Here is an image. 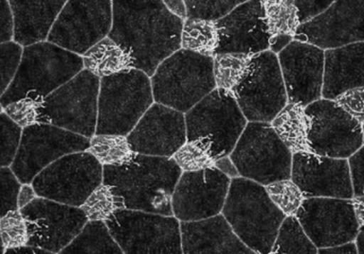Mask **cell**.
Here are the masks:
<instances>
[{"label":"cell","instance_id":"cell-20","mask_svg":"<svg viewBox=\"0 0 364 254\" xmlns=\"http://www.w3.org/2000/svg\"><path fill=\"white\" fill-rule=\"evenodd\" d=\"M294 40L331 49L364 40V0H335L322 14L301 23Z\"/></svg>","mask_w":364,"mask_h":254},{"label":"cell","instance_id":"cell-53","mask_svg":"<svg viewBox=\"0 0 364 254\" xmlns=\"http://www.w3.org/2000/svg\"><path fill=\"white\" fill-rule=\"evenodd\" d=\"M4 253H17V254H48L47 250L38 248V247L30 246V245H23V246L15 247V248H9L4 250Z\"/></svg>","mask_w":364,"mask_h":254},{"label":"cell","instance_id":"cell-46","mask_svg":"<svg viewBox=\"0 0 364 254\" xmlns=\"http://www.w3.org/2000/svg\"><path fill=\"white\" fill-rule=\"evenodd\" d=\"M348 160L354 196L364 195V144Z\"/></svg>","mask_w":364,"mask_h":254},{"label":"cell","instance_id":"cell-55","mask_svg":"<svg viewBox=\"0 0 364 254\" xmlns=\"http://www.w3.org/2000/svg\"><path fill=\"white\" fill-rule=\"evenodd\" d=\"M1 253H4V245H2L1 238H0V254Z\"/></svg>","mask_w":364,"mask_h":254},{"label":"cell","instance_id":"cell-15","mask_svg":"<svg viewBox=\"0 0 364 254\" xmlns=\"http://www.w3.org/2000/svg\"><path fill=\"white\" fill-rule=\"evenodd\" d=\"M310 151L326 157L348 159L364 144L363 123L335 100L321 98L308 104Z\"/></svg>","mask_w":364,"mask_h":254},{"label":"cell","instance_id":"cell-27","mask_svg":"<svg viewBox=\"0 0 364 254\" xmlns=\"http://www.w3.org/2000/svg\"><path fill=\"white\" fill-rule=\"evenodd\" d=\"M269 30V50L278 55L294 40L299 23L294 0H262Z\"/></svg>","mask_w":364,"mask_h":254},{"label":"cell","instance_id":"cell-1","mask_svg":"<svg viewBox=\"0 0 364 254\" xmlns=\"http://www.w3.org/2000/svg\"><path fill=\"white\" fill-rule=\"evenodd\" d=\"M109 38L134 59V68L153 76L158 65L181 48L183 19L162 0H112Z\"/></svg>","mask_w":364,"mask_h":254},{"label":"cell","instance_id":"cell-41","mask_svg":"<svg viewBox=\"0 0 364 254\" xmlns=\"http://www.w3.org/2000/svg\"><path fill=\"white\" fill-rule=\"evenodd\" d=\"M23 49L21 45L15 40L0 44V97L4 95L16 74Z\"/></svg>","mask_w":364,"mask_h":254},{"label":"cell","instance_id":"cell-17","mask_svg":"<svg viewBox=\"0 0 364 254\" xmlns=\"http://www.w3.org/2000/svg\"><path fill=\"white\" fill-rule=\"evenodd\" d=\"M295 216L318 249L354 242L358 234L352 199L305 198Z\"/></svg>","mask_w":364,"mask_h":254},{"label":"cell","instance_id":"cell-40","mask_svg":"<svg viewBox=\"0 0 364 254\" xmlns=\"http://www.w3.org/2000/svg\"><path fill=\"white\" fill-rule=\"evenodd\" d=\"M0 238L4 250L27 244V223L18 209L0 217Z\"/></svg>","mask_w":364,"mask_h":254},{"label":"cell","instance_id":"cell-18","mask_svg":"<svg viewBox=\"0 0 364 254\" xmlns=\"http://www.w3.org/2000/svg\"><path fill=\"white\" fill-rule=\"evenodd\" d=\"M230 182L231 179L216 167L182 172L173 194L174 216L191 221L220 214Z\"/></svg>","mask_w":364,"mask_h":254},{"label":"cell","instance_id":"cell-19","mask_svg":"<svg viewBox=\"0 0 364 254\" xmlns=\"http://www.w3.org/2000/svg\"><path fill=\"white\" fill-rule=\"evenodd\" d=\"M277 55L288 102L307 106L323 97L324 49L310 43L293 40Z\"/></svg>","mask_w":364,"mask_h":254},{"label":"cell","instance_id":"cell-45","mask_svg":"<svg viewBox=\"0 0 364 254\" xmlns=\"http://www.w3.org/2000/svg\"><path fill=\"white\" fill-rule=\"evenodd\" d=\"M335 0H294L299 23L311 21L326 11Z\"/></svg>","mask_w":364,"mask_h":254},{"label":"cell","instance_id":"cell-52","mask_svg":"<svg viewBox=\"0 0 364 254\" xmlns=\"http://www.w3.org/2000/svg\"><path fill=\"white\" fill-rule=\"evenodd\" d=\"M352 204L359 227H364V195L354 196Z\"/></svg>","mask_w":364,"mask_h":254},{"label":"cell","instance_id":"cell-12","mask_svg":"<svg viewBox=\"0 0 364 254\" xmlns=\"http://www.w3.org/2000/svg\"><path fill=\"white\" fill-rule=\"evenodd\" d=\"M90 138L57 126L36 123L23 128L11 170L21 184H31L36 175L64 155L89 148Z\"/></svg>","mask_w":364,"mask_h":254},{"label":"cell","instance_id":"cell-16","mask_svg":"<svg viewBox=\"0 0 364 254\" xmlns=\"http://www.w3.org/2000/svg\"><path fill=\"white\" fill-rule=\"evenodd\" d=\"M19 211L27 223V245L50 253H61L87 223L80 206L38 196Z\"/></svg>","mask_w":364,"mask_h":254},{"label":"cell","instance_id":"cell-50","mask_svg":"<svg viewBox=\"0 0 364 254\" xmlns=\"http://www.w3.org/2000/svg\"><path fill=\"white\" fill-rule=\"evenodd\" d=\"M318 253L357 254L358 249H357L356 242L354 241V242L346 243V244L338 245V246L318 249Z\"/></svg>","mask_w":364,"mask_h":254},{"label":"cell","instance_id":"cell-49","mask_svg":"<svg viewBox=\"0 0 364 254\" xmlns=\"http://www.w3.org/2000/svg\"><path fill=\"white\" fill-rule=\"evenodd\" d=\"M36 197H38V195H36V191H34L32 185L26 184V183L25 184L21 185L18 195H17V206H18V209L27 206V204H30Z\"/></svg>","mask_w":364,"mask_h":254},{"label":"cell","instance_id":"cell-28","mask_svg":"<svg viewBox=\"0 0 364 254\" xmlns=\"http://www.w3.org/2000/svg\"><path fill=\"white\" fill-rule=\"evenodd\" d=\"M83 67L100 78L134 68L132 55L106 36L82 55Z\"/></svg>","mask_w":364,"mask_h":254},{"label":"cell","instance_id":"cell-6","mask_svg":"<svg viewBox=\"0 0 364 254\" xmlns=\"http://www.w3.org/2000/svg\"><path fill=\"white\" fill-rule=\"evenodd\" d=\"M151 77L138 68L100 78L95 134L127 136L154 104Z\"/></svg>","mask_w":364,"mask_h":254},{"label":"cell","instance_id":"cell-57","mask_svg":"<svg viewBox=\"0 0 364 254\" xmlns=\"http://www.w3.org/2000/svg\"><path fill=\"white\" fill-rule=\"evenodd\" d=\"M363 134H364V123H363ZM363 143H364V138H363Z\"/></svg>","mask_w":364,"mask_h":254},{"label":"cell","instance_id":"cell-43","mask_svg":"<svg viewBox=\"0 0 364 254\" xmlns=\"http://www.w3.org/2000/svg\"><path fill=\"white\" fill-rule=\"evenodd\" d=\"M40 102L31 99H21L4 106V112L21 128L38 123Z\"/></svg>","mask_w":364,"mask_h":254},{"label":"cell","instance_id":"cell-23","mask_svg":"<svg viewBox=\"0 0 364 254\" xmlns=\"http://www.w3.org/2000/svg\"><path fill=\"white\" fill-rule=\"evenodd\" d=\"M215 23L218 33L215 55L235 53L252 57L269 49L271 38L262 0L243 2Z\"/></svg>","mask_w":364,"mask_h":254},{"label":"cell","instance_id":"cell-26","mask_svg":"<svg viewBox=\"0 0 364 254\" xmlns=\"http://www.w3.org/2000/svg\"><path fill=\"white\" fill-rule=\"evenodd\" d=\"M14 21V40L21 46L47 40L68 0H8Z\"/></svg>","mask_w":364,"mask_h":254},{"label":"cell","instance_id":"cell-34","mask_svg":"<svg viewBox=\"0 0 364 254\" xmlns=\"http://www.w3.org/2000/svg\"><path fill=\"white\" fill-rule=\"evenodd\" d=\"M318 251L297 217L286 216L278 230L271 253L316 254Z\"/></svg>","mask_w":364,"mask_h":254},{"label":"cell","instance_id":"cell-2","mask_svg":"<svg viewBox=\"0 0 364 254\" xmlns=\"http://www.w3.org/2000/svg\"><path fill=\"white\" fill-rule=\"evenodd\" d=\"M182 170L172 158L136 153L119 166H104L102 182L121 196L126 209L174 216L172 198Z\"/></svg>","mask_w":364,"mask_h":254},{"label":"cell","instance_id":"cell-7","mask_svg":"<svg viewBox=\"0 0 364 254\" xmlns=\"http://www.w3.org/2000/svg\"><path fill=\"white\" fill-rule=\"evenodd\" d=\"M229 157L240 176L264 187L291 179L293 153L271 123L248 121Z\"/></svg>","mask_w":364,"mask_h":254},{"label":"cell","instance_id":"cell-36","mask_svg":"<svg viewBox=\"0 0 364 254\" xmlns=\"http://www.w3.org/2000/svg\"><path fill=\"white\" fill-rule=\"evenodd\" d=\"M182 172H198L215 167L211 143L207 140H188L173 155Z\"/></svg>","mask_w":364,"mask_h":254},{"label":"cell","instance_id":"cell-54","mask_svg":"<svg viewBox=\"0 0 364 254\" xmlns=\"http://www.w3.org/2000/svg\"><path fill=\"white\" fill-rule=\"evenodd\" d=\"M358 249V253L364 254V227H359L358 234L355 240Z\"/></svg>","mask_w":364,"mask_h":254},{"label":"cell","instance_id":"cell-31","mask_svg":"<svg viewBox=\"0 0 364 254\" xmlns=\"http://www.w3.org/2000/svg\"><path fill=\"white\" fill-rule=\"evenodd\" d=\"M252 55L244 53H216L213 57V74L216 89L235 93L250 72Z\"/></svg>","mask_w":364,"mask_h":254},{"label":"cell","instance_id":"cell-9","mask_svg":"<svg viewBox=\"0 0 364 254\" xmlns=\"http://www.w3.org/2000/svg\"><path fill=\"white\" fill-rule=\"evenodd\" d=\"M184 117L186 140H209L215 160L230 155L248 123L235 95L216 87Z\"/></svg>","mask_w":364,"mask_h":254},{"label":"cell","instance_id":"cell-29","mask_svg":"<svg viewBox=\"0 0 364 254\" xmlns=\"http://www.w3.org/2000/svg\"><path fill=\"white\" fill-rule=\"evenodd\" d=\"M305 108L301 104L288 102L271 121L272 127L292 153L310 151V117Z\"/></svg>","mask_w":364,"mask_h":254},{"label":"cell","instance_id":"cell-25","mask_svg":"<svg viewBox=\"0 0 364 254\" xmlns=\"http://www.w3.org/2000/svg\"><path fill=\"white\" fill-rule=\"evenodd\" d=\"M364 87V40L325 50L323 98L335 99L354 87Z\"/></svg>","mask_w":364,"mask_h":254},{"label":"cell","instance_id":"cell-11","mask_svg":"<svg viewBox=\"0 0 364 254\" xmlns=\"http://www.w3.org/2000/svg\"><path fill=\"white\" fill-rule=\"evenodd\" d=\"M102 180L104 166L85 150L60 158L36 175L31 184L38 197L81 206Z\"/></svg>","mask_w":364,"mask_h":254},{"label":"cell","instance_id":"cell-39","mask_svg":"<svg viewBox=\"0 0 364 254\" xmlns=\"http://www.w3.org/2000/svg\"><path fill=\"white\" fill-rule=\"evenodd\" d=\"M23 128L17 125L6 112L0 113V166L12 165L21 142Z\"/></svg>","mask_w":364,"mask_h":254},{"label":"cell","instance_id":"cell-38","mask_svg":"<svg viewBox=\"0 0 364 254\" xmlns=\"http://www.w3.org/2000/svg\"><path fill=\"white\" fill-rule=\"evenodd\" d=\"M247 0H184L186 15L193 18L216 21Z\"/></svg>","mask_w":364,"mask_h":254},{"label":"cell","instance_id":"cell-24","mask_svg":"<svg viewBox=\"0 0 364 254\" xmlns=\"http://www.w3.org/2000/svg\"><path fill=\"white\" fill-rule=\"evenodd\" d=\"M181 246L184 254H252L235 233L224 215L199 221H181Z\"/></svg>","mask_w":364,"mask_h":254},{"label":"cell","instance_id":"cell-48","mask_svg":"<svg viewBox=\"0 0 364 254\" xmlns=\"http://www.w3.org/2000/svg\"><path fill=\"white\" fill-rule=\"evenodd\" d=\"M215 167L218 168L220 172H224V174L226 175V176H228L230 179L240 177L239 172H237L235 163H233L232 160L230 159L229 155L220 158V159H216Z\"/></svg>","mask_w":364,"mask_h":254},{"label":"cell","instance_id":"cell-35","mask_svg":"<svg viewBox=\"0 0 364 254\" xmlns=\"http://www.w3.org/2000/svg\"><path fill=\"white\" fill-rule=\"evenodd\" d=\"M87 221H107L119 211L126 209L125 202L110 185L102 182L98 185L80 206Z\"/></svg>","mask_w":364,"mask_h":254},{"label":"cell","instance_id":"cell-10","mask_svg":"<svg viewBox=\"0 0 364 254\" xmlns=\"http://www.w3.org/2000/svg\"><path fill=\"white\" fill-rule=\"evenodd\" d=\"M106 223L124 253H182L181 223L175 216L124 209Z\"/></svg>","mask_w":364,"mask_h":254},{"label":"cell","instance_id":"cell-8","mask_svg":"<svg viewBox=\"0 0 364 254\" xmlns=\"http://www.w3.org/2000/svg\"><path fill=\"white\" fill-rule=\"evenodd\" d=\"M100 78L83 68L40 102L38 123L91 138L95 136Z\"/></svg>","mask_w":364,"mask_h":254},{"label":"cell","instance_id":"cell-42","mask_svg":"<svg viewBox=\"0 0 364 254\" xmlns=\"http://www.w3.org/2000/svg\"><path fill=\"white\" fill-rule=\"evenodd\" d=\"M21 185L11 168L0 166V217L18 209L17 195Z\"/></svg>","mask_w":364,"mask_h":254},{"label":"cell","instance_id":"cell-21","mask_svg":"<svg viewBox=\"0 0 364 254\" xmlns=\"http://www.w3.org/2000/svg\"><path fill=\"white\" fill-rule=\"evenodd\" d=\"M291 180L306 198L354 197L348 159L316 155L311 151L293 153Z\"/></svg>","mask_w":364,"mask_h":254},{"label":"cell","instance_id":"cell-4","mask_svg":"<svg viewBox=\"0 0 364 254\" xmlns=\"http://www.w3.org/2000/svg\"><path fill=\"white\" fill-rule=\"evenodd\" d=\"M82 55L53 43L28 45L23 49L16 74L4 95L2 108L21 99L42 101L83 70Z\"/></svg>","mask_w":364,"mask_h":254},{"label":"cell","instance_id":"cell-56","mask_svg":"<svg viewBox=\"0 0 364 254\" xmlns=\"http://www.w3.org/2000/svg\"><path fill=\"white\" fill-rule=\"evenodd\" d=\"M2 110H4V108H2L1 104H0V113H1V112H2Z\"/></svg>","mask_w":364,"mask_h":254},{"label":"cell","instance_id":"cell-44","mask_svg":"<svg viewBox=\"0 0 364 254\" xmlns=\"http://www.w3.org/2000/svg\"><path fill=\"white\" fill-rule=\"evenodd\" d=\"M336 102L344 111L352 115L359 123H364V87L348 89L335 98Z\"/></svg>","mask_w":364,"mask_h":254},{"label":"cell","instance_id":"cell-13","mask_svg":"<svg viewBox=\"0 0 364 254\" xmlns=\"http://www.w3.org/2000/svg\"><path fill=\"white\" fill-rule=\"evenodd\" d=\"M233 95L248 121L271 123L288 104L278 55L269 49L252 55L250 72Z\"/></svg>","mask_w":364,"mask_h":254},{"label":"cell","instance_id":"cell-14","mask_svg":"<svg viewBox=\"0 0 364 254\" xmlns=\"http://www.w3.org/2000/svg\"><path fill=\"white\" fill-rule=\"evenodd\" d=\"M112 0H68L47 40L82 55L110 33Z\"/></svg>","mask_w":364,"mask_h":254},{"label":"cell","instance_id":"cell-33","mask_svg":"<svg viewBox=\"0 0 364 254\" xmlns=\"http://www.w3.org/2000/svg\"><path fill=\"white\" fill-rule=\"evenodd\" d=\"M87 151L102 166L123 165L136 155L132 150L127 136L119 134H95L90 138Z\"/></svg>","mask_w":364,"mask_h":254},{"label":"cell","instance_id":"cell-37","mask_svg":"<svg viewBox=\"0 0 364 254\" xmlns=\"http://www.w3.org/2000/svg\"><path fill=\"white\" fill-rule=\"evenodd\" d=\"M265 189L272 201L286 216L296 214L297 210L306 198L299 187L291 179L269 183L265 185Z\"/></svg>","mask_w":364,"mask_h":254},{"label":"cell","instance_id":"cell-3","mask_svg":"<svg viewBox=\"0 0 364 254\" xmlns=\"http://www.w3.org/2000/svg\"><path fill=\"white\" fill-rule=\"evenodd\" d=\"M222 214L240 240L255 253H271L286 215L272 201L264 185L231 179Z\"/></svg>","mask_w":364,"mask_h":254},{"label":"cell","instance_id":"cell-22","mask_svg":"<svg viewBox=\"0 0 364 254\" xmlns=\"http://www.w3.org/2000/svg\"><path fill=\"white\" fill-rule=\"evenodd\" d=\"M136 153L172 158L186 142L184 113L156 102L127 136Z\"/></svg>","mask_w":364,"mask_h":254},{"label":"cell","instance_id":"cell-47","mask_svg":"<svg viewBox=\"0 0 364 254\" xmlns=\"http://www.w3.org/2000/svg\"><path fill=\"white\" fill-rule=\"evenodd\" d=\"M14 38V21L8 0H0V44Z\"/></svg>","mask_w":364,"mask_h":254},{"label":"cell","instance_id":"cell-51","mask_svg":"<svg viewBox=\"0 0 364 254\" xmlns=\"http://www.w3.org/2000/svg\"><path fill=\"white\" fill-rule=\"evenodd\" d=\"M166 4V8L176 15V16L181 17V19H186L188 17L186 15V6L184 0H162Z\"/></svg>","mask_w":364,"mask_h":254},{"label":"cell","instance_id":"cell-5","mask_svg":"<svg viewBox=\"0 0 364 254\" xmlns=\"http://www.w3.org/2000/svg\"><path fill=\"white\" fill-rule=\"evenodd\" d=\"M151 82L156 102L186 113L216 87L213 57L178 49L158 65Z\"/></svg>","mask_w":364,"mask_h":254},{"label":"cell","instance_id":"cell-32","mask_svg":"<svg viewBox=\"0 0 364 254\" xmlns=\"http://www.w3.org/2000/svg\"><path fill=\"white\" fill-rule=\"evenodd\" d=\"M218 44L215 21L186 17L181 30V48L214 57Z\"/></svg>","mask_w":364,"mask_h":254},{"label":"cell","instance_id":"cell-30","mask_svg":"<svg viewBox=\"0 0 364 254\" xmlns=\"http://www.w3.org/2000/svg\"><path fill=\"white\" fill-rule=\"evenodd\" d=\"M63 254H123L106 221H87L78 236L61 251Z\"/></svg>","mask_w":364,"mask_h":254}]
</instances>
